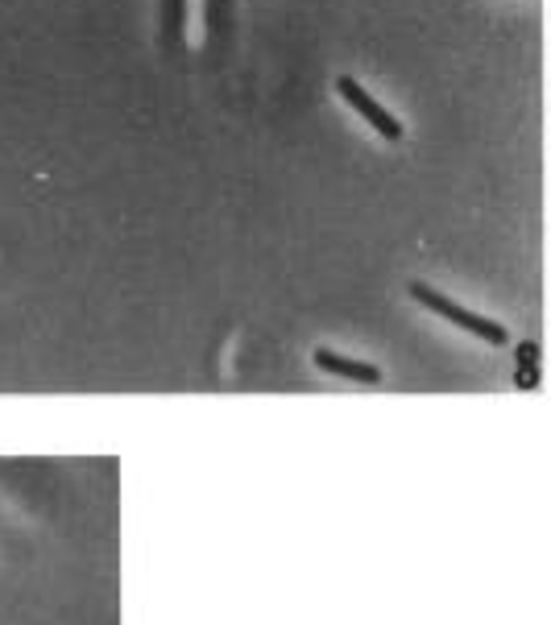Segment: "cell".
Listing matches in <instances>:
<instances>
[{"label": "cell", "mask_w": 551, "mask_h": 625, "mask_svg": "<svg viewBox=\"0 0 551 625\" xmlns=\"http://www.w3.org/2000/svg\"><path fill=\"white\" fill-rule=\"evenodd\" d=\"M316 365L323 373L348 377V381H365V385H378L382 381V369L378 365H365V360H348V356L332 353V348H316Z\"/></svg>", "instance_id": "3957f363"}, {"label": "cell", "mask_w": 551, "mask_h": 625, "mask_svg": "<svg viewBox=\"0 0 551 625\" xmlns=\"http://www.w3.org/2000/svg\"><path fill=\"white\" fill-rule=\"evenodd\" d=\"M336 87H340V96H344L348 105L357 108L360 117H365L369 125L378 128V133H382L385 142H403V125H399V117H390V112H385V108L378 105V100H374V96H369V91H365V87H360L357 79H348V75H340V79H336Z\"/></svg>", "instance_id": "7a4b0ae2"}, {"label": "cell", "mask_w": 551, "mask_h": 625, "mask_svg": "<svg viewBox=\"0 0 551 625\" xmlns=\"http://www.w3.org/2000/svg\"><path fill=\"white\" fill-rule=\"evenodd\" d=\"M411 298H419L427 311L444 315L448 323H456V328H465V332L481 335V340H489V344H506V340H510V332L502 328V323H493V319H486V315H473L468 307H461V303L444 298L440 291H431L427 282H411Z\"/></svg>", "instance_id": "6da1fadb"}]
</instances>
